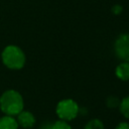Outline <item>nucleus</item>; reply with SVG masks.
<instances>
[{"label": "nucleus", "instance_id": "nucleus-1", "mask_svg": "<svg viewBox=\"0 0 129 129\" xmlns=\"http://www.w3.org/2000/svg\"><path fill=\"white\" fill-rule=\"evenodd\" d=\"M24 107L22 96L15 90H7L0 97V108L8 116L19 114Z\"/></svg>", "mask_w": 129, "mask_h": 129}, {"label": "nucleus", "instance_id": "nucleus-2", "mask_svg": "<svg viewBox=\"0 0 129 129\" xmlns=\"http://www.w3.org/2000/svg\"><path fill=\"white\" fill-rule=\"evenodd\" d=\"M3 63L11 70H20L25 64V54L16 45H8L2 51Z\"/></svg>", "mask_w": 129, "mask_h": 129}, {"label": "nucleus", "instance_id": "nucleus-3", "mask_svg": "<svg viewBox=\"0 0 129 129\" xmlns=\"http://www.w3.org/2000/svg\"><path fill=\"white\" fill-rule=\"evenodd\" d=\"M80 108L73 99H64L58 102L56 106V114L60 120L71 121L79 114Z\"/></svg>", "mask_w": 129, "mask_h": 129}, {"label": "nucleus", "instance_id": "nucleus-4", "mask_svg": "<svg viewBox=\"0 0 129 129\" xmlns=\"http://www.w3.org/2000/svg\"><path fill=\"white\" fill-rule=\"evenodd\" d=\"M114 48L120 59L129 61V33L120 35L115 41Z\"/></svg>", "mask_w": 129, "mask_h": 129}, {"label": "nucleus", "instance_id": "nucleus-5", "mask_svg": "<svg viewBox=\"0 0 129 129\" xmlns=\"http://www.w3.org/2000/svg\"><path fill=\"white\" fill-rule=\"evenodd\" d=\"M16 116H17L16 121H17L18 125H20L22 128L29 129V128H32L35 124V117L29 111H23L22 110Z\"/></svg>", "mask_w": 129, "mask_h": 129}, {"label": "nucleus", "instance_id": "nucleus-6", "mask_svg": "<svg viewBox=\"0 0 129 129\" xmlns=\"http://www.w3.org/2000/svg\"><path fill=\"white\" fill-rule=\"evenodd\" d=\"M18 123L12 116H4L0 118V129H18Z\"/></svg>", "mask_w": 129, "mask_h": 129}, {"label": "nucleus", "instance_id": "nucleus-7", "mask_svg": "<svg viewBox=\"0 0 129 129\" xmlns=\"http://www.w3.org/2000/svg\"><path fill=\"white\" fill-rule=\"evenodd\" d=\"M116 76L122 81H129V61H123L116 68Z\"/></svg>", "mask_w": 129, "mask_h": 129}, {"label": "nucleus", "instance_id": "nucleus-8", "mask_svg": "<svg viewBox=\"0 0 129 129\" xmlns=\"http://www.w3.org/2000/svg\"><path fill=\"white\" fill-rule=\"evenodd\" d=\"M119 108H120V112L122 113V115L125 118L129 119V96L125 97L124 99H122V101H120Z\"/></svg>", "mask_w": 129, "mask_h": 129}, {"label": "nucleus", "instance_id": "nucleus-9", "mask_svg": "<svg viewBox=\"0 0 129 129\" xmlns=\"http://www.w3.org/2000/svg\"><path fill=\"white\" fill-rule=\"evenodd\" d=\"M85 129H105V127H104V124L101 120L92 119L86 124Z\"/></svg>", "mask_w": 129, "mask_h": 129}, {"label": "nucleus", "instance_id": "nucleus-10", "mask_svg": "<svg viewBox=\"0 0 129 129\" xmlns=\"http://www.w3.org/2000/svg\"><path fill=\"white\" fill-rule=\"evenodd\" d=\"M52 129H72V127L70 126V124L67 121L59 120V121H56L53 123Z\"/></svg>", "mask_w": 129, "mask_h": 129}, {"label": "nucleus", "instance_id": "nucleus-11", "mask_svg": "<svg viewBox=\"0 0 129 129\" xmlns=\"http://www.w3.org/2000/svg\"><path fill=\"white\" fill-rule=\"evenodd\" d=\"M107 106L109 108H116L117 106H119L120 104V100L117 98V97H114V96H111L107 99Z\"/></svg>", "mask_w": 129, "mask_h": 129}, {"label": "nucleus", "instance_id": "nucleus-12", "mask_svg": "<svg viewBox=\"0 0 129 129\" xmlns=\"http://www.w3.org/2000/svg\"><path fill=\"white\" fill-rule=\"evenodd\" d=\"M53 123L50 121H45L40 125V129H52Z\"/></svg>", "mask_w": 129, "mask_h": 129}, {"label": "nucleus", "instance_id": "nucleus-13", "mask_svg": "<svg viewBox=\"0 0 129 129\" xmlns=\"http://www.w3.org/2000/svg\"><path fill=\"white\" fill-rule=\"evenodd\" d=\"M116 129H129V123L127 122H121L117 125Z\"/></svg>", "mask_w": 129, "mask_h": 129}, {"label": "nucleus", "instance_id": "nucleus-14", "mask_svg": "<svg viewBox=\"0 0 129 129\" xmlns=\"http://www.w3.org/2000/svg\"><path fill=\"white\" fill-rule=\"evenodd\" d=\"M121 11H122V7H121L120 5H115V6L113 7V12H114L115 14H119Z\"/></svg>", "mask_w": 129, "mask_h": 129}]
</instances>
